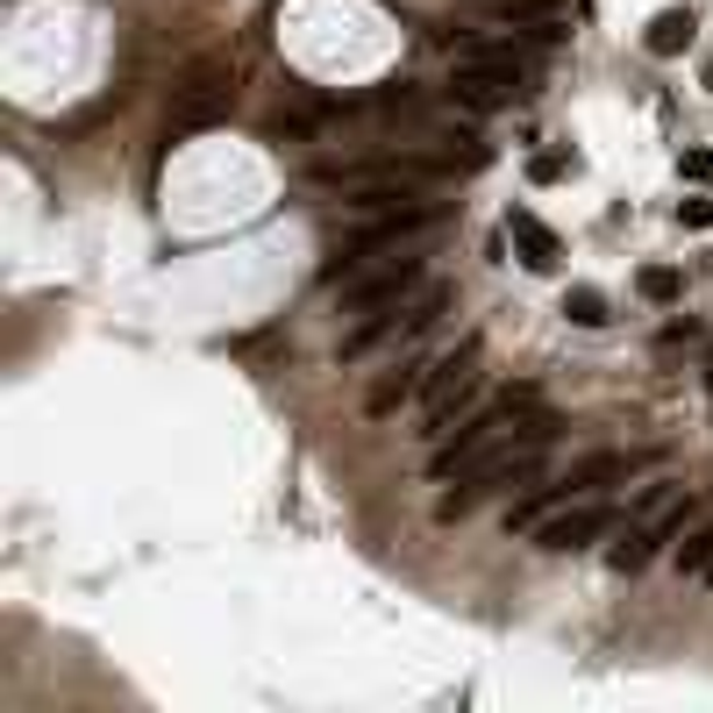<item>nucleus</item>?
I'll use <instances>...</instances> for the list:
<instances>
[{
  "label": "nucleus",
  "mask_w": 713,
  "mask_h": 713,
  "mask_svg": "<svg viewBox=\"0 0 713 713\" xmlns=\"http://www.w3.org/2000/svg\"><path fill=\"white\" fill-rule=\"evenodd\" d=\"M550 443H557V414H550V407H536L528 421H514V429H507V443H499L493 457H478L472 472H464L457 493L435 499V521H464L478 499L514 493V485H536L542 478V450H550Z\"/></svg>",
  "instance_id": "nucleus-1"
},
{
  "label": "nucleus",
  "mask_w": 713,
  "mask_h": 713,
  "mask_svg": "<svg viewBox=\"0 0 713 713\" xmlns=\"http://www.w3.org/2000/svg\"><path fill=\"white\" fill-rule=\"evenodd\" d=\"M536 407H542V392H536V386H507L499 400H485L478 414H464L457 429H450L443 443L429 450V478H435V485H450L457 472H472L478 457H493V450L507 443V429H514V421H528Z\"/></svg>",
  "instance_id": "nucleus-2"
},
{
  "label": "nucleus",
  "mask_w": 713,
  "mask_h": 713,
  "mask_svg": "<svg viewBox=\"0 0 713 713\" xmlns=\"http://www.w3.org/2000/svg\"><path fill=\"white\" fill-rule=\"evenodd\" d=\"M421 222H435V201H407V207H400V201H386V207H371V222H364L357 236H343V242H336V257H328V285H350L378 250H400V242L414 236Z\"/></svg>",
  "instance_id": "nucleus-3"
},
{
  "label": "nucleus",
  "mask_w": 713,
  "mask_h": 713,
  "mask_svg": "<svg viewBox=\"0 0 713 713\" xmlns=\"http://www.w3.org/2000/svg\"><path fill=\"white\" fill-rule=\"evenodd\" d=\"M478 357H485L478 336H464L457 350H443L429 364V386H421V392H429V400H421V421H429V429H421V435L443 443L450 421H464V407H472V392H478Z\"/></svg>",
  "instance_id": "nucleus-4"
},
{
  "label": "nucleus",
  "mask_w": 713,
  "mask_h": 713,
  "mask_svg": "<svg viewBox=\"0 0 713 713\" xmlns=\"http://www.w3.org/2000/svg\"><path fill=\"white\" fill-rule=\"evenodd\" d=\"M514 86H521V65H514L507 43H464L457 72H450V100L472 115H493L514 100Z\"/></svg>",
  "instance_id": "nucleus-5"
},
{
  "label": "nucleus",
  "mask_w": 713,
  "mask_h": 713,
  "mask_svg": "<svg viewBox=\"0 0 713 713\" xmlns=\"http://www.w3.org/2000/svg\"><path fill=\"white\" fill-rule=\"evenodd\" d=\"M599 536H614V514H606L599 499H564L557 514L536 521V542L550 557H571V550H585V542H599Z\"/></svg>",
  "instance_id": "nucleus-6"
},
{
  "label": "nucleus",
  "mask_w": 713,
  "mask_h": 713,
  "mask_svg": "<svg viewBox=\"0 0 713 713\" xmlns=\"http://www.w3.org/2000/svg\"><path fill=\"white\" fill-rule=\"evenodd\" d=\"M414 285H421V264H414V257H371V264H364L357 279H350V307H357V314L400 307Z\"/></svg>",
  "instance_id": "nucleus-7"
},
{
  "label": "nucleus",
  "mask_w": 713,
  "mask_h": 713,
  "mask_svg": "<svg viewBox=\"0 0 713 713\" xmlns=\"http://www.w3.org/2000/svg\"><path fill=\"white\" fill-rule=\"evenodd\" d=\"M635 472H642V457H635V450H593V457H579L564 472V493L571 499H593V493H606V485H628Z\"/></svg>",
  "instance_id": "nucleus-8"
},
{
  "label": "nucleus",
  "mask_w": 713,
  "mask_h": 713,
  "mask_svg": "<svg viewBox=\"0 0 713 713\" xmlns=\"http://www.w3.org/2000/svg\"><path fill=\"white\" fill-rule=\"evenodd\" d=\"M229 94H236V86L222 79V72H201V79H193L186 94H179V115H172V129L186 136V129H207V121H222V115H229Z\"/></svg>",
  "instance_id": "nucleus-9"
},
{
  "label": "nucleus",
  "mask_w": 713,
  "mask_h": 713,
  "mask_svg": "<svg viewBox=\"0 0 713 713\" xmlns=\"http://www.w3.org/2000/svg\"><path fill=\"white\" fill-rule=\"evenodd\" d=\"M507 236H514V250H521V264H528V271H550L557 257H564L557 229H550L542 215H528V207H514V215H507Z\"/></svg>",
  "instance_id": "nucleus-10"
},
{
  "label": "nucleus",
  "mask_w": 713,
  "mask_h": 713,
  "mask_svg": "<svg viewBox=\"0 0 713 713\" xmlns=\"http://www.w3.org/2000/svg\"><path fill=\"white\" fill-rule=\"evenodd\" d=\"M421 386H429V364H421V357H414V364H392V371H386V378H378V386H371V392H364V414H371V421H386V414H400V407H407V400H414V392H421Z\"/></svg>",
  "instance_id": "nucleus-11"
},
{
  "label": "nucleus",
  "mask_w": 713,
  "mask_h": 713,
  "mask_svg": "<svg viewBox=\"0 0 713 713\" xmlns=\"http://www.w3.org/2000/svg\"><path fill=\"white\" fill-rule=\"evenodd\" d=\"M657 542H663V528L635 521V528H620V536H614V550H606V564H614L620 579H635V571H649V557H657Z\"/></svg>",
  "instance_id": "nucleus-12"
},
{
  "label": "nucleus",
  "mask_w": 713,
  "mask_h": 713,
  "mask_svg": "<svg viewBox=\"0 0 713 713\" xmlns=\"http://www.w3.org/2000/svg\"><path fill=\"white\" fill-rule=\"evenodd\" d=\"M642 43H649V57H678V51L692 43V8H663L657 22H649Z\"/></svg>",
  "instance_id": "nucleus-13"
},
{
  "label": "nucleus",
  "mask_w": 713,
  "mask_h": 713,
  "mask_svg": "<svg viewBox=\"0 0 713 713\" xmlns=\"http://www.w3.org/2000/svg\"><path fill=\"white\" fill-rule=\"evenodd\" d=\"M635 293H642L649 307H678V300H685V271L678 264H642L635 271Z\"/></svg>",
  "instance_id": "nucleus-14"
},
{
  "label": "nucleus",
  "mask_w": 713,
  "mask_h": 713,
  "mask_svg": "<svg viewBox=\"0 0 713 713\" xmlns=\"http://www.w3.org/2000/svg\"><path fill=\"white\" fill-rule=\"evenodd\" d=\"M443 307H450V285H421V293L407 300V314H400V336H421V328H435V322H443Z\"/></svg>",
  "instance_id": "nucleus-15"
},
{
  "label": "nucleus",
  "mask_w": 713,
  "mask_h": 713,
  "mask_svg": "<svg viewBox=\"0 0 713 713\" xmlns=\"http://www.w3.org/2000/svg\"><path fill=\"white\" fill-rule=\"evenodd\" d=\"M499 22H536L542 36H557V14H564V0H493Z\"/></svg>",
  "instance_id": "nucleus-16"
},
{
  "label": "nucleus",
  "mask_w": 713,
  "mask_h": 713,
  "mask_svg": "<svg viewBox=\"0 0 713 713\" xmlns=\"http://www.w3.org/2000/svg\"><path fill=\"white\" fill-rule=\"evenodd\" d=\"M564 314H571L579 328H606V322H614V314H606V293H599V285H571V293H564Z\"/></svg>",
  "instance_id": "nucleus-17"
},
{
  "label": "nucleus",
  "mask_w": 713,
  "mask_h": 713,
  "mask_svg": "<svg viewBox=\"0 0 713 713\" xmlns=\"http://www.w3.org/2000/svg\"><path fill=\"white\" fill-rule=\"evenodd\" d=\"M678 571H685V579H706L713 571V521H700L685 542H678Z\"/></svg>",
  "instance_id": "nucleus-18"
},
{
  "label": "nucleus",
  "mask_w": 713,
  "mask_h": 713,
  "mask_svg": "<svg viewBox=\"0 0 713 713\" xmlns=\"http://www.w3.org/2000/svg\"><path fill=\"white\" fill-rule=\"evenodd\" d=\"M528 179H536V186L564 179V150H542V158H528Z\"/></svg>",
  "instance_id": "nucleus-19"
},
{
  "label": "nucleus",
  "mask_w": 713,
  "mask_h": 713,
  "mask_svg": "<svg viewBox=\"0 0 713 713\" xmlns=\"http://www.w3.org/2000/svg\"><path fill=\"white\" fill-rule=\"evenodd\" d=\"M678 222H685V229H713V201H685V207H678Z\"/></svg>",
  "instance_id": "nucleus-20"
},
{
  "label": "nucleus",
  "mask_w": 713,
  "mask_h": 713,
  "mask_svg": "<svg viewBox=\"0 0 713 713\" xmlns=\"http://www.w3.org/2000/svg\"><path fill=\"white\" fill-rule=\"evenodd\" d=\"M685 179H713V150H706V143L685 150Z\"/></svg>",
  "instance_id": "nucleus-21"
},
{
  "label": "nucleus",
  "mask_w": 713,
  "mask_h": 713,
  "mask_svg": "<svg viewBox=\"0 0 713 713\" xmlns=\"http://www.w3.org/2000/svg\"><path fill=\"white\" fill-rule=\"evenodd\" d=\"M706 392H713V357H706Z\"/></svg>",
  "instance_id": "nucleus-22"
},
{
  "label": "nucleus",
  "mask_w": 713,
  "mask_h": 713,
  "mask_svg": "<svg viewBox=\"0 0 713 713\" xmlns=\"http://www.w3.org/2000/svg\"><path fill=\"white\" fill-rule=\"evenodd\" d=\"M706 579H713V571H706Z\"/></svg>",
  "instance_id": "nucleus-23"
}]
</instances>
